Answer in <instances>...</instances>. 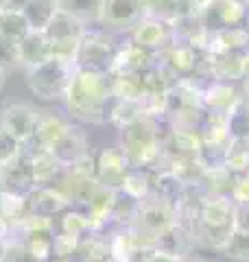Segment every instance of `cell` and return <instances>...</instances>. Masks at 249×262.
<instances>
[{"mask_svg": "<svg viewBox=\"0 0 249 262\" xmlns=\"http://www.w3.org/2000/svg\"><path fill=\"white\" fill-rule=\"evenodd\" d=\"M112 101L114 96L110 88V75L74 70L70 88L64 98L70 118L88 122V125H107Z\"/></svg>", "mask_w": 249, "mask_h": 262, "instance_id": "obj_1", "label": "cell"}, {"mask_svg": "<svg viewBox=\"0 0 249 262\" xmlns=\"http://www.w3.org/2000/svg\"><path fill=\"white\" fill-rule=\"evenodd\" d=\"M184 227H188L195 247L223 251L234 232V201L230 196L205 194Z\"/></svg>", "mask_w": 249, "mask_h": 262, "instance_id": "obj_2", "label": "cell"}, {"mask_svg": "<svg viewBox=\"0 0 249 262\" xmlns=\"http://www.w3.org/2000/svg\"><path fill=\"white\" fill-rule=\"evenodd\" d=\"M164 122L157 116H144L120 129L118 146L129 162V168H155L160 160Z\"/></svg>", "mask_w": 249, "mask_h": 262, "instance_id": "obj_3", "label": "cell"}, {"mask_svg": "<svg viewBox=\"0 0 249 262\" xmlns=\"http://www.w3.org/2000/svg\"><path fill=\"white\" fill-rule=\"evenodd\" d=\"M74 63L57 59L51 57L48 61H44L37 68H33L27 75V85L31 90V94L37 101L44 103H64L66 92L70 88V81L74 77Z\"/></svg>", "mask_w": 249, "mask_h": 262, "instance_id": "obj_4", "label": "cell"}, {"mask_svg": "<svg viewBox=\"0 0 249 262\" xmlns=\"http://www.w3.org/2000/svg\"><path fill=\"white\" fill-rule=\"evenodd\" d=\"M118 46H120V42L114 37L112 31H107L103 27L88 29L79 42L77 57H74V68L110 75Z\"/></svg>", "mask_w": 249, "mask_h": 262, "instance_id": "obj_5", "label": "cell"}, {"mask_svg": "<svg viewBox=\"0 0 249 262\" xmlns=\"http://www.w3.org/2000/svg\"><path fill=\"white\" fill-rule=\"evenodd\" d=\"M86 31H88V27H83L79 20H74L72 15L59 9L55 13V18L48 22V27L44 29L48 42L53 46V57L74 63L79 42Z\"/></svg>", "mask_w": 249, "mask_h": 262, "instance_id": "obj_6", "label": "cell"}, {"mask_svg": "<svg viewBox=\"0 0 249 262\" xmlns=\"http://www.w3.org/2000/svg\"><path fill=\"white\" fill-rule=\"evenodd\" d=\"M177 223V208L169 201H162L157 196L149 194L144 201L138 203L136 216L131 221V227L142 232L151 238H157L164 229Z\"/></svg>", "mask_w": 249, "mask_h": 262, "instance_id": "obj_7", "label": "cell"}, {"mask_svg": "<svg viewBox=\"0 0 249 262\" xmlns=\"http://www.w3.org/2000/svg\"><path fill=\"white\" fill-rule=\"evenodd\" d=\"M110 247L114 262H142L149 253L155 251V238L125 225L110 232Z\"/></svg>", "mask_w": 249, "mask_h": 262, "instance_id": "obj_8", "label": "cell"}, {"mask_svg": "<svg viewBox=\"0 0 249 262\" xmlns=\"http://www.w3.org/2000/svg\"><path fill=\"white\" fill-rule=\"evenodd\" d=\"M197 13L208 33L232 27H245L247 20V9L240 0H208L201 9H197Z\"/></svg>", "mask_w": 249, "mask_h": 262, "instance_id": "obj_9", "label": "cell"}, {"mask_svg": "<svg viewBox=\"0 0 249 262\" xmlns=\"http://www.w3.org/2000/svg\"><path fill=\"white\" fill-rule=\"evenodd\" d=\"M37 118L39 112L24 103H7L0 107V127L20 144H29L33 140Z\"/></svg>", "mask_w": 249, "mask_h": 262, "instance_id": "obj_10", "label": "cell"}, {"mask_svg": "<svg viewBox=\"0 0 249 262\" xmlns=\"http://www.w3.org/2000/svg\"><path fill=\"white\" fill-rule=\"evenodd\" d=\"M0 190L15 196H29L35 190V179H33L31 160L27 149H22L13 155L9 162L3 164V175H0Z\"/></svg>", "mask_w": 249, "mask_h": 262, "instance_id": "obj_11", "label": "cell"}, {"mask_svg": "<svg viewBox=\"0 0 249 262\" xmlns=\"http://www.w3.org/2000/svg\"><path fill=\"white\" fill-rule=\"evenodd\" d=\"M18 243H22L39 262L55 256V221L31 216L22 227Z\"/></svg>", "mask_w": 249, "mask_h": 262, "instance_id": "obj_12", "label": "cell"}, {"mask_svg": "<svg viewBox=\"0 0 249 262\" xmlns=\"http://www.w3.org/2000/svg\"><path fill=\"white\" fill-rule=\"evenodd\" d=\"M140 20H142V0H103L98 27L127 35Z\"/></svg>", "mask_w": 249, "mask_h": 262, "instance_id": "obj_13", "label": "cell"}, {"mask_svg": "<svg viewBox=\"0 0 249 262\" xmlns=\"http://www.w3.org/2000/svg\"><path fill=\"white\" fill-rule=\"evenodd\" d=\"M243 101L240 83H223V81H208L201 90V105L205 114L214 116H230L232 110Z\"/></svg>", "mask_w": 249, "mask_h": 262, "instance_id": "obj_14", "label": "cell"}, {"mask_svg": "<svg viewBox=\"0 0 249 262\" xmlns=\"http://www.w3.org/2000/svg\"><path fill=\"white\" fill-rule=\"evenodd\" d=\"M127 39L149 53L160 55L164 48H169L173 44V29H171V24H166V22L153 20V18H142L127 33Z\"/></svg>", "mask_w": 249, "mask_h": 262, "instance_id": "obj_15", "label": "cell"}, {"mask_svg": "<svg viewBox=\"0 0 249 262\" xmlns=\"http://www.w3.org/2000/svg\"><path fill=\"white\" fill-rule=\"evenodd\" d=\"M94 170L98 186L118 190L129 170V162L120 151V146H110V149H101L98 153H94Z\"/></svg>", "mask_w": 249, "mask_h": 262, "instance_id": "obj_16", "label": "cell"}, {"mask_svg": "<svg viewBox=\"0 0 249 262\" xmlns=\"http://www.w3.org/2000/svg\"><path fill=\"white\" fill-rule=\"evenodd\" d=\"M29 212L31 216L57 221L66 210H68V199L59 190V186H37L29 196Z\"/></svg>", "mask_w": 249, "mask_h": 262, "instance_id": "obj_17", "label": "cell"}, {"mask_svg": "<svg viewBox=\"0 0 249 262\" xmlns=\"http://www.w3.org/2000/svg\"><path fill=\"white\" fill-rule=\"evenodd\" d=\"M155 61H157V55L131 44L129 39H125V42H120L118 51H116L110 75H142L151 66H155Z\"/></svg>", "mask_w": 249, "mask_h": 262, "instance_id": "obj_18", "label": "cell"}, {"mask_svg": "<svg viewBox=\"0 0 249 262\" xmlns=\"http://www.w3.org/2000/svg\"><path fill=\"white\" fill-rule=\"evenodd\" d=\"M51 153L57 158V162L61 164L64 168L74 166L77 162H81L83 158H88L90 153V142H88V136L86 131L77 125H70L68 131L57 140V144L51 149Z\"/></svg>", "mask_w": 249, "mask_h": 262, "instance_id": "obj_19", "label": "cell"}, {"mask_svg": "<svg viewBox=\"0 0 249 262\" xmlns=\"http://www.w3.org/2000/svg\"><path fill=\"white\" fill-rule=\"evenodd\" d=\"M70 125H72L70 118L64 116V114H59V112H39L35 134H33V140L29 142V146H37V149L51 151L57 144V140L68 131Z\"/></svg>", "mask_w": 249, "mask_h": 262, "instance_id": "obj_20", "label": "cell"}, {"mask_svg": "<svg viewBox=\"0 0 249 262\" xmlns=\"http://www.w3.org/2000/svg\"><path fill=\"white\" fill-rule=\"evenodd\" d=\"M208 77H210V81H223V83H243L247 79L245 55L243 53L210 55V59H208Z\"/></svg>", "mask_w": 249, "mask_h": 262, "instance_id": "obj_21", "label": "cell"}, {"mask_svg": "<svg viewBox=\"0 0 249 262\" xmlns=\"http://www.w3.org/2000/svg\"><path fill=\"white\" fill-rule=\"evenodd\" d=\"M24 149H27L29 160H31V170H33V179H35V188L59 184L66 168L57 162V158L51 151L37 149V146H29V144H24Z\"/></svg>", "mask_w": 249, "mask_h": 262, "instance_id": "obj_22", "label": "cell"}, {"mask_svg": "<svg viewBox=\"0 0 249 262\" xmlns=\"http://www.w3.org/2000/svg\"><path fill=\"white\" fill-rule=\"evenodd\" d=\"M195 249L197 247L193 243V236H190L188 227H184L181 223L171 225L155 238V251L166 253V256H173V258L188 260L190 256H195Z\"/></svg>", "mask_w": 249, "mask_h": 262, "instance_id": "obj_23", "label": "cell"}, {"mask_svg": "<svg viewBox=\"0 0 249 262\" xmlns=\"http://www.w3.org/2000/svg\"><path fill=\"white\" fill-rule=\"evenodd\" d=\"M53 57V46L44 31H29L20 39V68L29 72Z\"/></svg>", "mask_w": 249, "mask_h": 262, "instance_id": "obj_24", "label": "cell"}, {"mask_svg": "<svg viewBox=\"0 0 249 262\" xmlns=\"http://www.w3.org/2000/svg\"><path fill=\"white\" fill-rule=\"evenodd\" d=\"M249 46L247 27H232L208 33L205 51L210 55H227V53H245Z\"/></svg>", "mask_w": 249, "mask_h": 262, "instance_id": "obj_25", "label": "cell"}, {"mask_svg": "<svg viewBox=\"0 0 249 262\" xmlns=\"http://www.w3.org/2000/svg\"><path fill=\"white\" fill-rule=\"evenodd\" d=\"M171 29H173V44L205 48L208 31H205L203 22H201V18H199L197 11H190L186 15H181L179 20H175L171 24Z\"/></svg>", "mask_w": 249, "mask_h": 262, "instance_id": "obj_26", "label": "cell"}, {"mask_svg": "<svg viewBox=\"0 0 249 262\" xmlns=\"http://www.w3.org/2000/svg\"><path fill=\"white\" fill-rule=\"evenodd\" d=\"M74 262H114L110 247V232H92L86 236L72 256Z\"/></svg>", "mask_w": 249, "mask_h": 262, "instance_id": "obj_27", "label": "cell"}, {"mask_svg": "<svg viewBox=\"0 0 249 262\" xmlns=\"http://www.w3.org/2000/svg\"><path fill=\"white\" fill-rule=\"evenodd\" d=\"M193 9L188 0H142V18H153L166 24H173Z\"/></svg>", "mask_w": 249, "mask_h": 262, "instance_id": "obj_28", "label": "cell"}, {"mask_svg": "<svg viewBox=\"0 0 249 262\" xmlns=\"http://www.w3.org/2000/svg\"><path fill=\"white\" fill-rule=\"evenodd\" d=\"M151 194L157 196V199H162V201L173 203V206L177 208L186 194V186L181 184L169 168H157V170H153Z\"/></svg>", "mask_w": 249, "mask_h": 262, "instance_id": "obj_29", "label": "cell"}, {"mask_svg": "<svg viewBox=\"0 0 249 262\" xmlns=\"http://www.w3.org/2000/svg\"><path fill=\"white\" fill-rule=\"evenodd\" d=\"M59 9L79 20L83 27L92 29L101 24V11H103V0H57Z\"/></svg>", "mask_w": 249, "mask_h": 262, "instance_id": "obj_30", "label": "cell"}, {"mask_svg": "<svg viewBox=\"0 0 249 262\" xmlns=\"http://www.w3.org/2000/svg\"><path fill=\"white\" fill-rule=\"evenodd\" d=\"M151 186H153V170L151 168H129L118 190L136 201H144L147 196L151 194Z\"/></svg>", "mask_w": 249, "mask_h": 262, "instance_id": "obj_31", "label": "cell"}, {"mask_svg": "<svg viewBox=\"0 0 249 262\" xmlns=\"http://www.w3.org/2000/svg\"><path fill=\"white\" fill-rule=\"evenodd\" d=\"M149 116L147 107L142 105V101H112V107H110V125H114L116 129H125L131 122H136L140 118Z\"/></svg>", "mask_w": 249, "mask_h": 262, "instance_id": "obj_32", "label": "cell"}, {"mask_svg": "<svg viewBox=\"0 0 249 262\" xmlns=\"http://www.w3.org/2000/svg\"><path fill=\"white\" fill-rule=\"evenodd\" d=\"M57 11H59L57 0H29L22 9L31 31H44L48 27V22L55 18Z\"/></svg>", "mask_w": 249, "mask_h": 262, "instance_id": "obj_33", "label": "cell"}, {"mask_svg": "<svg viewBox=\"0 0 249 262\" xmlns=\"http://www.w3.org/2000/svg\"><path fill=\"white\" fill-rule=\"evenodd\" d=\"M225 168L236 177L249 175V138H232L225 149Z\"/></svg>", "mask_w": 249, "mask_h": 262, "instance_id": "obj_34", "label": "cell"}, {"mask_svg": "<svg viewBox=\"0 0 249 262\" xmlns=\"http://www.w3.org/2000/svg\"><path fill=\"white\" fill-rule=\"evenodd\" d=\"M116 101H142V75H110Z\"/></svg>", "mask_w": 249, "mask_h": 262, "instance_id": "obj_35", "label": "cell"}, {"mask_svg": "<svg viewBox=\"0 0 249 262\" xmlns=\"http://www.w3.org/2000/svg\"><path fill=\"white\" fill-rule=\"evenodd\" d=\"M29 31L31 27L22 11H0V35L20 42Z\"/></svg>", "mask_w": 249, "mask_h": 262, "instance_id": "obj_36", "label": "cell"}, {"mask_svg": "<svg viewBox=\"0 0 249 262\" xmlns=\"http://www.w3.org/2000/svg\"><path fill=\"white\" fill-rule=\"evenodd\" d=\"M227 131L230 138H249V101L245 96L227 116Z\"/></svg>", "mask_w": 249, "mask_h": 262, "instance_id": "obj_37", "label": "cell"}, {"mask_svg": "<svg viewBox=\"0 0 249 262\" xmlns=\"http://www.w3.org/2000/svg\"><path fill=\"white\" fill-rule=\"evenodd\" d=\"M20 68V42L0 35V75H9V72Z\"/></svg>", "mask_w": 249, "mask_h": 262, "instance_id": "obj_38", "label": "cell"}, {"mask_svg": "<svg viewBox=\"0 0 249 262\" xmlns=\"http://www.w3.org/2000/svg\"><path fill=\"white\" fill-rule=\"evenodd\" d=\"M221 253H225L230 260L249 262V234L234 229V232H232V236H230V241H227V245L223 247Z\"/></svg>", "mask_w": 249, "mask_h": 262, "instance_id": "obj_39", "label": "cell"}, {"mask_svg": "<svg viewBox=\"0 0 249 262\" xmlns=\"http://www.w3.org/2000/svg\"><path fill=\"white\" fill-rule=\"evenodd\" d=\"M0 262H39L22 243H5Z\"/></svg>", "mask_w": 249, "mask_h": 262, "instance_id": "obj_40", "label": "cell"}, {"mask_svg": "<svg viewBox=\"0 0 249 262\" xmlns=\"http://www.w3.org/2000/svg\"><path fill=\"white\" fill-rule=\"evenodd\" d=\"M20 149H22V144H20V142H15L13 138L7 134L3 127H0V164L9 162Z\"/></svg>", "mask_w": 249, "mask_h": 262, "instance_id": "obj_41", "label": "cell"}, {"mask_svg": "<svg viewBox=\"0 0 249 262\" xmlns=\"http://www.w3.org/2000/svg\"><path fill=\"white\" fill-rule=\"evenodd\" d=\"M234 229L249 234V201L234 203Z\"/></svg>", "mask_w": 249, "mask_h": 262, "instance_id": "obj_42", "label": "cell"}, {"mask_svg": "<svg viewBox=\"0 0 249 262\" xmlns=\"http://www.w3.org/2000/svg\"><path fill=\"white\" fill-rule=\"evenodd\" d=\"M29 0H0V11H22Z\"/></svg>", "mask_w": 249, "mask_h": 262, "instance_id": "obj_43", "label": "cell"}, {"mask_svg": "<svg viewBox=\"0 0 249 262\" xmlns=\"http://www.w3.org/2000/svg\"><path fill=\"white\" fill-rule=\"evenodd\" d=\"M142 262H186L181 258H173V256H166V253H160V251H153L142 260Z\"/></svg>", "mask_w": 249, "mask_h": 262, "instance_id": "obj_44", "label": "cell"}, {"mask_svg": "<svg viewBox=\"0 0 249 262\" xmlns=\"http://www.w3.org/2000/svg\"><path fill=\"white\" fill-rule=\"evenodd\" d=\"M188 3H190V5H193V9L197 11V9H201V7H203V5L208 3V0H188Z\"/></svg>", "mask_w": 249, "mask_h": 262, "instance_id": "obj_45", "label": "cell"}, {"mask_svg": "<svg viewBox=\"0 0 249 262\" xmlns=\"http://www.w3.org/2000/svg\"><path fill=\"white\" fill-rule=\"evenodd\" d=\"M186 262H212V260H208V258H201V256H190Z\"/></svg>", "mask_w": 249, "mask_h": 262, "instance_id": "obj_46", "label": "cell"}, {"mask_svg": "<svg viewBox=\"0 0 249 262\" xmlns=\"http://www.w3.org/2000/svg\"><path fill=\"white\" fill-rule=\"evenodd\" d=\"M46 262H74L72 258H59V256H53L51 260H46Z\"/></svg>", "mask_w": 249, "mask_h": 262, "instance_id": "obj_47", "label": "cell"}, {"mask_svg": "<svg viewBox=\"0 0 249 262\" xmlns=\"http://www.w3.org/2000/svg\"><path fill=\"white\" fill-rule=\"evenodd\" d=\"M243 55H245V68H247V77H249V46H247V51Z\"/></svg>", "mask_w": 249, "mask_h": 262, "instance_id": "obj_48", "label": "cell"}, {"mask_svg": "<svg viewBox=\"0 0 249 262\" xmlns=\"http://www.w3.org/2000/svg\"><path fill=\"white\" fill-rule=\"evenodd\" d=\"M0 229H3V190H0Z\"/></svg>", "mask_w": 249, "mask_h": 262, "instance_id": "obj_49", "label": "cell"}, {"mask_svg": "<svg viewBox=\"0 0 249 262\" xmlns=\"http://www.w3.org/2000/svg\"><path fill=\"white\" fill-rule=\"evenodd\" d=\"M3 88H5V75H0V92H3Z\"/></svg>", "mask_w": 249, "mask_h": 262, "instance_id": "obj_50", "label": "cell"}, {"mask_svg": "<svg viewBox=\"0 0 249 262\" xmlns=\"http://www.w3.org/2000/svg\"><path fill=\"white\" fill-rule=\"evenodd\" d=\"M243 5H245V9H247V13H249V0H243Z\"/></svg>", "mask_w": 249, "mask_h": 262, "instance_id": "obj_51", "label": "cell"}, {"mask_svg": "<svg viewBox=\"0 0 249 262\" xmlns=\"http://www.w3.org/2000/svg\"><path fill=\"white\" fill-rule=\"evenodd\" d=\"M245 27H247V31H249V13H247V20H245Z\"/></svg>", "mask_w": 249, "mask_h": 262, "instance_id": "obj_52", "label": "cell"}, {"mask_svg": "<svg viewBox=\"0 0 249 262\" xmlns=\"http://www.w3.org/2000/svg\"><path fill=\"white\" fill-rule=\"evenodd\" d=\"M0 175H3V164H0Z\"/></svg>", "mask_w": 249, "mask_h": 262, "instance_id": "obj_53", "label": "cell"}, {"mask_svg": "<svg viewBox=\"0 0 249 262\" xmlns=\"http://www.w3.org/2000/svg\"><path fill=\"white\" fill-rule=\"evenodd\" d=\"M0 245H3V238H0Z\"/></svg>", "mask_w": 249, "mask_h": 262, "instance_id": "obj_54", "label": "cell"}, {"mask_svg": "<svg viewBox=\"0 0 249 262\" xmlns=\"http://www.w3.org/2000/svg\"><path fill=\"white\" fill-rule=\"evenodd\" d=\"M240 3H243V0H240Z\"/></svg>", "mask_w": 249, "mask_h": 262, "instance_id": "obj_55", "label": "cell"}, {"mask_svg": "<svg viewBox=\"0 0 249 262\" xmlns=\"http://www.w3.org/2000/svg\"><path fill=\"white\" fill-rule=\"evenodd\" d=\"M247 177H249V175H247Z\"/></svg>", "mask_w": 249, "mask_h": 262, "instance_id": "obj_56", "label": "cell"}]
</instances>
